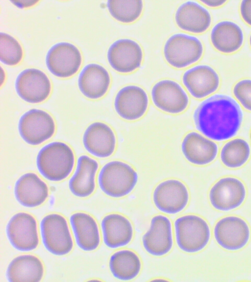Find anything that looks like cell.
Wrapping results in <instances>:
<instances>
[{"label":"cell","mask_w":251,"mask_h":282,"mask_svg":"<svg viewBox=\"0 0 251 282\" xmlns=\"http://www.w3.org/2000/svg\"><path fill=\"white\" fill-rule=\"evenodd\" d=\"M142 242L146 251L152 256L160 257L169 253L173 245L169 219L162 215L154 216L149 230L142 237Z\"/></svg>","instance_id":"cell-17"},{"label":"cell","mask_w":251,"mask_h":282,"mask_svg":"<svg viewBox=\"0 0 251 282\" xmlns=\"http://www.w3.org/2000/svg\"><path fill=\"white\" fill-rule=\"evenodd\" d=\"M109 266L115 278L128 281L135 278L139 274L141 263L135 253L125 250L116 252L111 256Z\"/></svg>","instance_id":"cell-29"},{"label":"cell","mask_w":251,"mask_h":282,"mask_svg":"<svg viewBox=\"0 0 251 282\" xmlns=\"http://www.w3.org/2000/svg\"><path fill=\"white\" fill-rule=\"evenodd\" d=\"M40 229L43 243L50 253L63 256L72 250L73 241L63 216L57 213L45 216L41 221Z\"/></svg>","instance_id":"cell-6"},{"label":"cell","mask_w":251,"mask_h":282,"mask_svg":"<svg viewBox=\"0 0 251 282\" xmlns=\"http://www.w3.org/2000/svg\"><path fill=\"white\" fill-rule=\"evenodd\" d=\"M77 246L85 251L96 250L100 243V235L97 223L91 215L78 212L70 219Z\"/></svg>","instance_id":"cell-26"},{"label":"cell","mask_w":251,"mask_h":282,"mask_svg":"<svg viewBox=\"0 0 251 282\" xmlns=\"http://www.w3.org/2000/svg\"><path fill=\"white\" fill-rule=\"evenodd\" d=\"M83 143L86 150L99 158H106L114 152L116 143L115 134L106 124L95 122L85 130Z\"/></svg>","instance_id":"cell-19"},{"label":"cell","mask_w":251,"mask_h":282,"mask_svg":"<svg viewBox=\"0 0 251 282\" xmlns=\"http://www.w3.org/2000/svg\"><path fill=\"white\" fill-rule=\"evenodd\" d=\"M82 62L79 50L67 42L58 43L48 50L46 64L54 75L61 78L72 76L78 70Z\"/></svg>","instance_id":"cell-9"},{"label":"cell","mask_w":251,"mask_h":282,"mask_svg":"<svg viewBox=\"0 0 251 282\" xmlns=\"http://www.w3.org/2000/svg\"></svg>","instance_id":"cell-37"},{"label":"cell","mask_w":251,"mask_h":282,"mask_svg":"<svg viewBox=\"0 0 251 282\" xmlns=\"http://www.w3.org/2000/svg\"><path fill=\"white\" fill-rule=\"evenodd\" d=\"M43 274L41 261L31 255L17 257L9 263L6 271L7 279L10 282H38Z\"/></svg>","instance_id":"cell-28"},{"label":"cell","mask_w":251,"mask_h":282,"mask_svg":"<svg viewBox=\"0 0 251 282\" xmlns=\"http://www.w3.org/2000/svg\"><path fill=\"white\" fill-rule=\"evenodd\" d=\"M6 232L11 244L19 251H30L38 245L37 222L29 213L20 212L14 215L7 224Z\"/></svg>","instance_id":"cell-8"},{"label":"cell","mask_w":251,"mask_h":282,"mask_svg":"<svg viewBox=\"0 0 251 282\" xmlns=\"http://www.w3.org/2000/svg\"><path fill=\"white\" fill-rule=\"evenodd\" d=\"M55 129V122L52 117L47 112L37 109L24 113L18 123L21 138L32 145H39L50 139Z\"/></svg>","instance_id":"cell-7"},{"label":"cell","mask_w":251,"mask_h":282,"mask_svg":"<svg viewBox=\"0 0 251 282\" xmlns=\"http://www.w3.org/2000/svg\"><path fill=\"white\" fill-rule=\"evenodd\" d=\"M203 52L202 44L198 38L184 33L171 36L166 42L163 49L167 62L178 69L197 62Z\"/></svg>","instance_id":"cell-5"},{"label":"cell","mask_w":251,"mask_h":282,"mask_svg":"<svg viewBox=\"0 0 251 282\" xmlns=\"http://www.w3.org/2000/svg\"><path fill=\"white\" fill-rule=\"evenodd\" d=\"M74 152L67 144L54 141L42 147L38 153L36 164L40 174L51 181H60L72 171Z\"/></svg>","instance_id":"cell-2"},{"label":"cell","mask_w":251,"mask_h":282,"mask_svg":"<svg viewBox=\"0 0 251 282\" xmlns=\"http://www.w3.org/2000/svg\"><path fill=\"white\" fill-rule=\"evenodd\" d=\"M251 153L248 142L242 139L229 141L223 146L221 152V159L225 165L229 168H238L248 160Z\"/></svg>","instance_id":"cell-30"},{"label":"cell","mask_w":251,"mask_h":282,"mask_svg":"<svg viewBox=\"0 0 251 282\" xmlns=\"http://www.w3.org/2000/svg\"><path fill=\"white\" fill-rule=\"evenodd\" d=\"M15 89L18 95L30 103H38L45 100L51 91V84L47 75L40 70L26 69L17 76Z\"/></svg>","instance_id":"cell-10"},{"label":"cell","mask_w":251,"mask_h":282,"mask_svg":"<svg viewBox=\"0 0 251 282\" xmlns=\"http://www.w3.org/2000/svg\"><path fill=\"white\" fill-rule=\"evenodd\" d=\"M101 227L104 244L109 248H117L128 244L133 230L130 222L119 214H110L102 219Z\"/></svg>","instance_id":"cell-24"},{"label":"cell","mask_w":251,"mask_h":282,"mask_svg":"<svg viewBox=\"0 0 251 282\" xmlns=\"http://www.w3.org/2000/svg\"><path fill=\"white\" fill-rule=\"evenodd\" d=\"M138 174L127 164L113 161L100 169L98 183L101 190L107 195L120 198L130 193L138 182Z\"/></svg>","instance_id":"cell-3"},{"label":"cell","mask_w":251,"mask_h":282,"mask_svg":"<svg viewBox=\"0 0 251 282\" xmlns=\"http://www.w3.org/2000/svg\"><path fill=\"white\" fill-rule=\"evenodd\" d=\"M98 167L97 162L89 156L82 155L78 158L76 170L69 182L70 190L74 195L84 198L93 193Z\"/></svg>","instance_id":"cell-25"},{"label":"cell","mask_w":251,"mask_h":282,"mask_svg":"<svg viewBox=\"0 0 251 282\" xmlns=\"http://www.w3.org/2000/svg\"><path fill=\"white\" fill-rule=\"evenodd\" d=\"M181 150L189 162L199 165L209 164L218 153V146L214 142L195 132L186 135L182 142Z\"/></svg>","instance_id":"cell-23"},{"label":"cell","mask_w":251,"mask_h":282,"mask_svg":"<svg viewBox=\"0 0 251 282\" xmlns=\"http://www.w3.org/2000/svg\"><path fill=\"white\" fill-rule=\"evenodd\" d=\"M149 104L147 93L135 85L123 87L117 93L114 100V108L118 115L127 120L141 118L146 113Z\"/></svg>","instance_id":"cell-16"},{"label":"cell","mask_w":251,"mask_h":282,"mask_svg":"<svg viewBox=\"0 0 251 282\" xmlns=\"http://www.w3.org/2000/svg\"><path fill=\"white\" fill-rule=\"evenodd\" d=\"M153 200L156 207L161 212L175 214L186 207L189 201V193L186 186L180 181L168 180L155 188Z\"/></svg>","instance_id":"cell-12"},{"label":"cell","mask_w":251,"mask_h":282,"mask_svg":"<svg viewBox=\"0 0 251 282\" xmlns=\"http://www.w3.org/2000/svg\"><path fill=\"white\" fill-rule=\"evenodd\" d=\"M246 195L245 187L239 179L227 177L217 182L209 192L212 206L221 211H228L239 207Z\"/></svg>","instance_id":"cell-13"},{"label":"cell","mask_w":251,"mask_h":282,"mask_svg":"<svg viewBox=\"0 0 251 282\" xmlns=\"http://www.w3.org/2000/svg\"><path fill=\"white\" fill-rule=\"evenodd\" d=\"M14 194L21 205L34 208L41 205L46 200L49 189L46 184L37 174L28 172L21 176L16 181Z\"/></svg>","instance_id":"cell-20"},{"label":"cell","mask_w":251,"mask_h":282,"mask_svg":"<svg viewBox=\"0 0 251 282\" xmlns=\"http://www.w3.org/2000/svg\"><path fill=\"white\" fill-rule=\"evenodd\" d=\"M210 39L217 50L224 53H231L242 47L244 34L237 24L230 21H223L212 29Z\"/></svg>","instance_id":"cell-27"},{"label":"cell","mask_w":251,"mask_h":282,"mask_svg":"<svg viewBox=\"0 0 251 282\" xmlns=\"http://www.w3.org/2000/svg\"><path fill=\"white\" fill-rule=\"evenodd\" d=\"M214 235L218 244L229 251L243 248L250 237L249 227L240 217L229 216L220 219L216 224Z\"/></svg>","instance_id":"cell-11"},{"label":"cell","mask_w":251,"mask_h":282,"mask_svg":"<svg viewBox=\"0 0 251 282\" xmlns=\"http://www.w3.org/2000/svg\"><path fill=\"white\" fill-rule=\"evenodd\" d=\"M240 11L243 20L251 26V0H242L240 6Z\"/></svg>","instance_id":"cell-34"},{"label":"cell","mask_w":251,"mask_h":282,"mask_svg":"<svg viewBox=\"0 0 251 282\" xmlns=\"http://www.w3.org/2000/svg\"><path fill=\"white\" fill-rule=\"evenodd\" d=\"M227 1L221 0H202V2L211 7H217L224 4Z\"/></svg>","instance_id":"cell-35"},{"label":"cell","mask_w":251,"mask_h":282,"mask_svg":"<svg viewBox=\"0 0 251 282\" xmlns=\"http://www.w3.org/2000/svg\"><path fill=\"white\" fill-rule=\"evenodd\" d=\"M175 229L177 244L186 253L201 251L210 239V231L208 224L197 215H187L178 218L175 222Z\"/></svg>","instance_id":"cell-4"},{"label":"cell","mask_w":251,"mask_h":282,"mask_svg":"<svg viewBox=\"0 0 251 282\" xmlns=\"http://www.w3.org/2000/svg\"><path fill=\"white\" fill-rule=\"evenodd\" d=\"M182 81L194 97L204 98L214 93L220 85V77L216 70L208 65L194 67L183 74Z\"/></svg>","instance_id":"cell-18"},{"label":"cell","mask_w":251,"mask_h":282,"mask_svg":"<svg viewBox=\"0 0 251 282\" xmlns=\"http://www.w3.org/2000/svg\"><path fill=\"white\" fill-rule=\"evenodd\" d=\"M249 41H250V46H251V34L250 37Z\"/></svg>","instance_id":"cell-36"},{"label":"cell","mask_w":251,"mask_h":282,"mask_svg":"<svg viewBox=\"0 0 251 282\" xmlns=\"http://www.w3.org/2000/svg\"><path fill=\"white\" fill-rule=\"evenodd\" d=\"M110 84V77L107 70L97 64H89L80 71L78 86L80 92L86 97L97 99L107 92Z\"/></svg>","instance_id":"cell-21"},{"label":"cell","mask_w":251,"mask_h":282,"mask_svg":"<svg viewBox=\"0 0 251 282\" xmlns=\"http://www.w3.org/2000/svg\"><path fill=\"white\" fill-rule=\"evenodd\" d=\"M23 52L21 46L14 37L5 33L0 34V60L3 64L14 66L21 61Z\"/></svg>","instance_id":"cell-32"},{"label":"cell","mask_w":251,"mask_h":282,"mask_svg":"<svg viewBox=\"0 0 251 282\" xmlns=\"http://www.w3.org/2000/svg\"><path fill=\"white\" fill-rule=\"evenodd\" d=\"M175 21L178 27L183 30L201 33L210 26L211 17L203 6L196 2L188 1L177 8Z\"/></svg>","instance_id":"cell-22"},{"label":"cell","mask_w":251,"mask_h":282,"mask_svg":"<svg viewBox=\"0 0 251 282\" xmlns=\"http://www.w3.org/2000/svg\"><path fill=\"white\" fill-rule=\"evenodd\" d=\"M107 6L111 15L117 21L130 23L136 20L143 10V1L137 0H109Z\"/></svg>","instance_id":"cell-31"},{"label":"cell","mask_w":251,"mask_h":282,"mask_svg":"<svg viewBox=\"0 0 251 282\" xmlns=\"http://www.w3.org/2000/svg\"><path fill=\"white\" fill-rule=\"evenodd\" d=\"M111 67L121 73H129L139 68L143 59L140 46L129 39H120L109 47L107 54Z\"/></svg>","instance_id":"cell-14"},{"label":"cell","mask_w":251,"mask_h":282,"mask_svg":"<svg viewBox=\"0 0 251 282\" xmlns=\"http://www.w3.org/2000/svg\"><path fill=\"white\" fill-rule=\"evenodd\" d=\"M193 118L198 131L208 138L221 141L236 134L242 122L243 113L233 98L217 94L199 104Z\"/></svg>","instance_id":"cell-1"},{"label":"cell","mask_w":251,"mask_h":282,"mask_svg":"<svg viewBox=\"0 0 251 282\" xmlns=\"http://www.w3.org/2000/svg\"><path fill=\"white\" fill-rule=\"evenodd\" d=\"M151 95L156 107L172 114L184 111L189 103L188 96L181 86L169 79L157 82L152 88Z\"/></svg>","instance_id":"cell-15"},{"label":"cell","mask_w":251,"mask_h":282,"mask_svg":"<svg viewBox=\"0 0 251 282\" xmlns=\"http://www.w3.org/2000/svg\"><path fill=\"white\" fill-rule=\"evenodd\" d=\"M233 92L242 106L251 111V79H244L238 81L234 85Z\"/></svg>","instance_id":"cell-33"}]
</instances>
